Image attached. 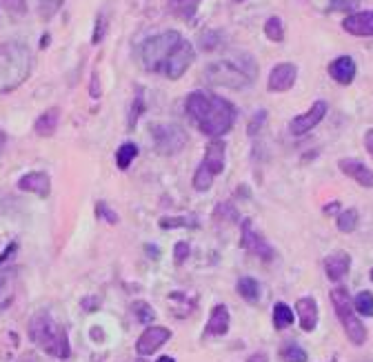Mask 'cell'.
<instances>
[{
	"mask_svg": "<svg viewBox=\"0 0 373 362\" xmlns=\"http://www.w3.org/2000/svg\"><path fill=\"white\" fill-rule=\"evenodd\" d=\"M184 111L205 136H225L235 123V107L209 91H191L184 101Z\"/></svg>",
	"mask_w": 373,
	"mask_h": 362,
	"instance_id": "obj_1",
	"label": "cell"
},
{
	"mask_svg": "<svg viewBox=\"0 0 373 362\" xmlns=\"http://www.w3.org/2000/svg\"><path fill=\"white\" fill-rule=\"evenodd\" d=\"M31 74V54L23 43L0 45V94L18 89Z\"/></svg>",
	"mask_w": 373,
	"mask_h": 362,
	"instance_id": "obj_2",
	"label": "cell"
},
{
	"mask_svg": "<svg viewBox=\"0 0 373 362\" xmlns=\"http://www.w3.org/2000/svg\"><path fill=\"white\" fill-rule=\"evenodd\" d=\"M29 338L38 344V347L54 356V358H69L72 356V344H69V338H67V332L65 329L49 316L45 311L36 314L29 322Z\"/></svg>",
	"mask_w": 373,
	"mask_h": 362,
	"instance_id": "obj_3",
	"label": "cell"
},
{
	"mask_svg": "<svg viewBox=\"0 0 373 362\" xmlns=\"http://www.w3.org/2000/svg\"><path fill=\"white\" fill-rule=\"evenodd\" d=\"M258 74V64L251 56H240V60H220L211 62L205 69V78L211 85H223L231 89L249 87Z\"/></svg>",
	"mask_w": 373,
	"mask_h": 362,
	"instance_id": "obj_4",
	"label": "cell"
},
{
	"mask_svg": "<svg viewBox=\"0 0 373 362\" xmlns=\"http://www.w3.org/2000/svg\"><path fill=\"white\" fill-rule=\"evenodd\" d=\"M331 302H333V309H335V316L340 320L343 329L347 338L353 342V344H364L367 342V327L358 320L355 316V309H353V300L349 298V293L345 287H335L331 291Z\"/></svg>",
	"mask_w": 373,
	"mask_h": 362,
	"instance_id": "obj_5",
	"label": "cell"
},
{
	"mask_svg": "<svg viewBox=\"0 0 373 362\" xmlns=\"http://www.w3.org/2000/svg\"><path fill=\"white\" fill-rule=\"evenodd\" d=\"M225 152H227L225 140L213 138V140L207 145L205 160H202V162L198 164V169H196V174H194V189H196V191H207V189H211L213 178L225 171Z\"/></svg>",
	"mask_w": 373,
	"mask_h": 362,
	"instance_id": "obj_6",
	"label": "cell"
},
{
	"mask_svg": "<svg viewBox=\"0 0 373 362\" xmlns=\"http://www.w3.org/2000/svg\"><path fill=\"white\" fill-rule=\"evenodd\" d=\"M182 43V36L178 31H165L160 36L149 38L143 45V62L149 72H162L165 62L176 52V47Z\"/></svg>",
	"mask_w": 373,
	"mask_h": 362,
	"instance_id": "obj_7",
	"label": "cell"
},
{
	"mask_svg": "<svg viewBox=\"0 0 373 362\" xmlns=\"http://www.w3.org/2000/svg\"><path fill=\"white\" fill-rule=\"evenodd\" d=\"M151 136L156 149L165 156L180 154L189 142V136L180 125H151Z\"/></svg>",
	"mask_w": 373,
	"mask_h": 362,
	"instance_id": "obj_8",
	"label": "cell"
},
{
	"mask_svg": "<svg viewBox=\"0 0 373 362\" xmlns=\"http://www.w3.org/2000/svg\"><path fill=\"white\" fill-rule=\"evenodd\" d=\"M240 229H243V234H240V247H243V249H247L251 256H258V258L265 260V262L274 260V256H276L274 247H271V244L262 238V234H258L256 229H253V222H251L249 218L243 220Z\"/></svg>",
	"mask_w": 373,
	"mask_h": 362,
	"instance_id": "obj_9",
	"label": "cell"
},
{
	"mask_svg": "<svg viewBox=\"0 0 373 362\" xmlns=\"http://www.w3.org/2000/svg\"><path fill=\"white\" fill-rule=\"evenodd\" d=\"M327 111H329V105L325 101H316L311 105L309 111H304L300 113V116H296L291 123H289V131H291V136H304V134H309V131L313 127H318L322 123V118L327 116Z\"/></svg>",
	"mask_w": 373,
	"mask_h": 362,
	"instance_id": "obj_10",
	"label": "cell"
},
{
	"mask_svg": "<svg viewBox=\"0 0 373 362\" xmlns=\"http://www.w3.org/2000/svg\"><path fill=\"white\" fill-rule=\"evenodd\" d=\"M194 58H196V52H194L191 43L182 40V43L176 47V52H174L172 56H169V60L165 62L162 74H165L167 78H172V80H178L186 69L191 67Z\"/></svg>",
	"mask_w": 373,
	"mask_h": 362,
	"instance_id": "obj_11",
	"label": "cell"
},
{
	"mask_svg": "<svg viewBox=\"0 0 373 362\" xmlns=\"http://www.w3.org/2000/svg\"><path fill=\"white\" fill-rule=\"evenodd\" d=\"M169 338H172V332H169L167 327H147L143 336L138 338V342H135V351H138V356H151L156 353Z\"/></svg>",
	"mask_w": 373,
	"mask_h": 362,
	"instance_id": "obj_12",
	"label": "cell"
},
{
	"mask_svg": "<svg viewBox=\"0 0 373 362\" xmlns=\"http://www.w3.org/2000/svg\"><path fill=\"white\" fill-rule=\"evenodd\" d=\"M298 78V67L291 62H280L276 64L269 74V91H289L296 85Z\"/></svg>",
	"mask_w": 373,
	"mask_h": 362,
	"instance_id": "obj_13",
	"label": "cell"
},
{
	"mask_svg": "<svg viewBox=\"0 0 373 362\" xmlns=\"http://www.w3.org/2000/svg\"><path fill=\"white\" fill-rule=\"evenodd\" d=\"M338 167H340V171L349 178H353L355 183L367 187V189H373V171L367 167L364 162L355 160V158H343L340 162H338Z\"/></svg>",
	"mask_w": 373,
	"mask_h": 362,
	"instance_id": "obj_14",
	"label": "cell"
},
{
	"mask_svg": "<svg viewBox=\"0 0 373 362\" xmlns=\"http://www.w3.org/2000/svg\"><path fill=\"white\" fill-rule=\"evenodd\" d=\"M18 189L27 193H36L40 198H47L49 191H52V178L45 171H29L18 180Z\"/></svg>",
	"mask_w": 373,
	"mask_h": 362,
	"instance_id": "obj_15",
	"label": "cell"
},
{
	"mask_svg": "<svg viewBox=\"0 0 373 362\" xmlns=\"http://www.w3.org/2000/svg\"><path fill=\"white\" fill-rule=\"evenodd\" d=\"M229 324H231V316H229V309L227 305H216L209 314V322L205 327L202 336L209 338V336H225L229 332Z\"/></svg>",
	"mask_w": 373,
	"mask_h": 362,
	"instance_id": "obj_16",
	"label": "cell"
},
{
	"mask_svg": "<svg viewBox=\"0 0 373 362\" xmlns=\"http://www.w3.org/2000/svg\"><path fill=\"white\" fill-rule=\"evenodd\" d=\"M343 29L351 36H373V11H358L347 16Z\"/></svg>",
	"mask_w": 373,
	"mask_h": 362,
	"instance_id": "obj_17",
	"label": "cell"
},
{
	"mask_svg": "<svg viewBox=\"0 0 373 362\" xmlns=\"http://www.w3.org/2000/svg\"><path fill=\"white\" fill-rule=\"evenodd\" d=\"M296 314L300 318L302 332L311 334L313 329L318 327V302L311 298V295H307V298H300L296 302Z\"/></svg>",
	"mask_w": 373,
	"mask_h": 362,
	"instance_id": "obj_18",
	"label": "cell"
},
{
	"mask_svg": "<svg viewBox=\"0 0 373 362\" xmlns=\"http://www.w3.org/2000/svg\"><path fill=\"white\" fill-rule=\"evenodd\" d=\"M349 269H351V256L345 251H335V254L327 256V260H325V271L329 276V281H333V283H340L349 273Z\"/></svg>",
	"mask_w": 373,
	"mask_h": 362,
	"instance_id": "obj_19",
	"label": "cell"
},
{
	"mask_svg": "<svg viewBox=\"0 0 373 362\" xmlns=\"http://www.w3.org/2000/svg\"><path fill=\"white\" fill-rule=\"evenodd\" d=\"M329 76L340 82V85H351L355 78V62L351 56H340L329 64Z\"/></svg>",
	"mask_w": 373,
	"mask_h": 362,
	"instance_id": "obj_20",
	"label": "cell"
},
{
	"mask_svg": "<svg viewBox=\"0 0 373 362\" xmlns=\"http://www.w3.org/2000/svg\"><path fill=\"white\" fill-rule=\"evenodd\" d=\"M58 123H60V109H47L45 113H40L36 125H33V131H36L38 136L43 138H49V136H54L56 134V129H58Z\"/></svg>",
	"mask_w": 373,
	"mask_h": 362,
	"instance_id": "obj_21",
	"label": "cell"
},
{
	"mask_svg": "<svg viewBox=\"0 0 373 362\" xmlns=\"http://www.w3.org/2000/svg\"><path fill=\"white\" fill-rule=\"evenodd\" d=\"M13 291H16V269H7L0 273V309L11 305Z\"/></svg>",
	"mask_w": 373,
	"mask_h": 362,
	"instance_id": "obj_22",
	"label": "cell"
},
{
	"mask_svg": "<svg viewBox=\"0 0 373 362\" xmlns=\"http://www.w3.org/2000/svg\"><path fill=\"white\" fill-rule=\"evenodd\" d=\"M235 289H238V293L251 305H256L260 300V285H258L256 278H251V276L240 278L238 285H235Z\"/></svg>",
	"mask_w": 373,
	"mask_h": 362,
	"instance_id": "obj_23",
	"label": "cell"
},
{
	"mask_svg": "<svg viewBox=\"0 0 373 362\" xmlns=\"http://www.w3.org/2000/svg\"><path fill=\"white\" fill-rule=\"evenodd\" d=\"M338 229H340L343 234H351V232H355V227H358V222H360V213H358V209H345V211H340L338 213Z\"/></svg>",
	"mask_w": 373,
	"mask_h": 362,
	"instance_id": "obj_24",
	"label": "cell"
},
{
	"mask_svg": "<svg viewBox=\"0 0 373 362\" xmlns=\"http://www.w3.org/2000/svg\"><path fill=\"white\" fill-rule=\"evenodd\" d=\"M135 156H138V147H135L133 142H123L121 147H118V152H116V164H118V169L127 171L129 164L133 162Z\"/></svg>",
	"mask_w": 373,
	"mask_h": 362,
	"instance_id": "obj_25",
	"label": "cell"
},
{
	"mask_svg": "<svg viewBox=\"0 0 373 362\" xmlns=\"http://www.w3.org/2000/svg\"><path fill=\"white\" fill-rule=\"evenodd\" d=\"M294 324V309L284 302H276L274 307V327L276 329H286Z\"/></svg>",
	"mask_w": 373,
	"mask_h": 362,
	"instance_id": "obj_26",
	"label": "cell"
},
{
	"mask_svg": "<svg viewBox=\"0 0 373 362\" xmlns=\"http://www.w3.org/2000/svg\"><path fill=\"white\" fill-rule=\"evenodd\" d=\"M353 309H355V314L371 318L373 316V293L371 291H360L353 298Z\"/></svg>",
	"mask_w": 373,
	"mask_h": 362,
	"instance_id": "obj_27",
	"label": "cell"
},
{
	"mask_svg": "<svg viewBox=\"0 0 373 362\" xmlns=\"http://www.w3.org/2000/svg\"><path fill=\"white\" fill-rule=\"evenodd\" d=\"M200 0H169V5H172L174 13L180 16V18L189 21L191 16L196 13V7H198Z\"/></svg>",
	"mask_w": 373,
	"mask_h": 362,
	"instance_id": "obj_28",
	"label": "cell"
},
{
	"mask_svg": "<svg viewBox=\"0 0 373 362\" xmlns=\"http://www.w3.org/2000/svg\"><path fill=\"white\" fill-rule=\"evenodd\" d=\"M213 220L216 222H238L240 216H238V211H235V207L231 203H220L213 211Z\"/></svg>",
	"mask_w": 373,
	"mask_h": 362,
	"instance_id": "obj_29",
	"label": "cell"
},
{
	"mask_svg": "<svg viewBox=\"0 0 373 362\" xmlns=\"http://www.w3.org/2000/svg\"><path fill=\"white\" fill-rule=\"evenodd\" d=\"M265 34H267L269 40H274V43L284 40V27H282V21L278 18V16H271V18L265 23Z\"/></svg>",
	"mask_w": 373,
	"mask_h": 362,
	"instance_id": "obj_30",
	"label": "cell"
},
{
	"mask_svg": "<svg viewBox=\"0 0 373 362\" xmlns=\"http://www.w3.org/2000/svg\"><path fill=\"white\" fill-rule=\"evenodd\" d=\"M280 358L284 360V362H307L309 360V356H307V351H304L302 347H298V344H284V347L280 349Z\"/></svg>",
	"mask_w": 373,
	"mask_h": 362,
	"instance_id": "obj_31",
	"label": "cell"
},
{
	"mask_svg": "<svg viewBox=\"0 0 373 362\" xmlns=\"http://www.w3.org/2000/svg\"><path fill=\"white\" fill-rule=\"evenodd\" d=\"M178 227H198L194 216H165L160 218V229H178Z\"/></svg>",
	"mask_w": 373,
	"mask_h": 362,
	"instance_id": "obj_32",
	"label": "cell"
},
{
	"mask_svg": "<svg viewBox=\"0 0 373 362\" xmlns=\"http://www.w3.org/2000/svg\"><path fill=\"white\" fill-rule=\"evenodd\" d=\"M131 311H133L135 320L143 322V324H149V322H154V320H156V311L151 309V305H147V302H143V300L133 302Z\"/></svg>",
	"mask_w": 373,
	"mask_h": 362,
	"instance_id": "obj_33",
	"label": "cell"
},
{
	"mask_svg": "<svg viewBox=\"0 0 373 362\" xmlns=\"http://www.w3.org/2000/svg\"><path fill=\"white\" fill-rule=\"evenodd\" d=\"M145 111V101H143V91L138 89V96H135V101L131 105V113H129V129L135 127V123H138L140 113Z\"/></svg>",
	"mask_w": 373,
	"mask_h": 362,
	"instance_id": "obj_34",
	"label": "cell"
},
{
	"mask_svg": "<svg viewBox=\"0 0 373 362\" xmlns=\"http://www.w3.org/2000/svg\"><path fill=\"white\" fill-rule=\"evenodd\" d=\"M189 254H191L189 242H184V240L176 242V247H174V260H176V265H184V260L189 258Z\"/></svg>",
	"mask_w": 373,
	"mask_h": 362,
	"instance_id": "obj_35",
	"label": "cell"
},
{
	"mask_svg": "<svg viewBox=\"0 0 373 362\" xmlns=\"http://www.w3.org/2000/svg\"><path fill=\"white\" fill-rule=\"evenodd\" d=\"M60 5H62V0H43V3H40V16L45 21H49L60 9Z\"/></svg>",
	"mask_w": 373,
	"mask_h": 362,
	"instance_id": "obj_36",
	"label": "cell"
},
{
	"mask_svg": "<svg viewBox=\"0 0 373 362\" xmlns=\"http://www.w3.org/2000/svg\"><path fill=\"white\" fill-rule=\"evenodd\" d=\"M96 216H98V218H105V220L111 222V225L118 222V213H113V211L109 209V205H105V203H96Z\"/></svg>",
	"mask_w": 373,
	"mask_h": 362,
	"instance_id": "obj_37",
	"label": "cell"
},
{
	"mask_svg": "<svg viewBox=\"0 0 373 362\" xmlns=\"http://www.w3.org/2000/svg\"><path fill=\"white\" fill-rule=\"evenodd\" d=\"M265 120H267V111L262 109V111H258L256 113V116H253V120L249 123V129H247V134L253 138V136H256V131H260V127L265 125Z\"/></svg>",
	"mask_w": 373,
	"mask_h": 362,
	"instance_id": "obj_38",
	"label": "cell"
},
{
	"mask_svg": "<svg viewBox=\"0 0 373 362\" xmlns=\"http://www.w3.org/2000/svg\"><path fill=\"white\" fill-rule=\"evenodd\" d=\"M200 45H202L205 52H211V49L218 45V34H216V31H207V34H202L200 36Z\"/></svg>",
	"mask_w": 373,
	"mask_h": 362,
	"instance_id": "obj_39",
	"label": "cell"
},
{
	"mask_svg": "<svg viewBox=\"0 0 373 362\" xmlns=\"http://www.w3.org/2000/svg\"><path fill=\"white\" fill-rule=\"evenodd\" d=\"M105 27H107V23H105L103 16H100V18L96 21V31H94V36H91V43H94V45H98L100 40L105 38Z\"/></svg>",
	"mask_w": 373,
	"mask_h": 362,
	"instance_id": "obj_40",
	"label": "cell"
},
{
	"mask_svg": "<svg viewBox=\"0 0 373 362\" xmlns=\"http://www.w3.org/2000/svg\"><path fill=\"white\" fill-rule=\"evenodd\" d=\"M16 249H18V244H16V242H11L9 247H5V251H3V254H0V265H3V262H5V260H9V258H11V256L16 254Z\"/></svg>",
	"mask_w": 373,
	"mask_h": 362,
	"instance_id": "obj_41",
	"label": "cell"
},
{
	"mask_svg": "<svg viewBox=\"0 0 373 362\" xmlns=\"http://www.w3.org/2000/svg\"><path fill=\"white\" fill-rule=\"evenodd\" d=\"M364 147H367V152L373 156V129H369L364 134Z\"/></svg>",
	"mask_w": 373,
	"mask_h": 362,
	"instance_id": "obj_42",
	"label": "cell"
},
{
	"mask_svg": "<svg viewBox=\"0 0 373 362\" xmlns=\"http://www.w3.org/2000/svg\"><path fill=\"white\" fill-rule=\"evenodd\" d=\"M91 96H94V98H98V96H100V85H98V72H94V76H91Z\"/></svg>",
	"mask_w": 373,
	"mask_h": 362,
	"instance_id": "obj_43",
	"label": "cell"
},
{
	"mask_svg": "<svg viewBox=\"0 0 373 362\" xmlns=\"http://www.w3.org/2000/svg\"><path fill=\"white\" fill-rule=\"evenodd\" d=\"M247 362H269V356L267 353H253V356H249Z\"/></svg>",
	"mask_w": 373,
	"mask_h": 362,
	"instance_id": "obj_44",
	"label": "cell"
},
{
	"mask_svg": "<svg viewBox=\"0 0 373 362\" xmlns=\"http://www.w3.org/2000/svg\"><path fill=\"white\" fill-rule=\"evenodd\" d=\"M5 145H7V136H5V131H0V154H3Z\"/></svg>",
	"mask_w": 373,
	"mask_h": 362,
	"instance_id": "obj_45",
	"label": "cell"
},
{
	"mask_svg": "<svg viewBox=\"0 0 373 362\" xmlns=\"http://www.w3.org/2000/svg\"><path fill=\"white\" fill-rule=\"evenodd\" d=\"M100 332H103V329H91V336H94V340H103V334H100Z\"/></svg>",
	"mask_w": 373,
	"mask_h": 362,
	"instance_id": "obj_46",
	"label": "cell"
},
{
	"mask_svg": "<svg viewBox=\"0 0 373 362\" xmlns=\"http://www.w3.org/2000/svg\"><path fill=\"white\" fill-rule=\"evenodd\" d=\"M335 209H338V203H331V205H327V207H325V213H333Z\"/></svg>",
	"mask_w": 373,
	"mask_h": 362,
	"instance_id": "obj_47",
	"label": "cell"
},
{
	"mask_svg": "<svg viewBox=\"0 0 373 362\" xmlns=\"http://www.w3.org/2000/svg\"><path fill=\"white\" fill-rule=\"evenodd\" d=\"M158 362H176V358H172V356H162V358H158Z\"/></svg>",
	"mask_w": 373,
	"mask_h": 362,
	"instance_id": "obj_48",
	"label": "cell"
},
{
	"mask_svg": "<svg viewBox=\"0 0 373 362\" xmlns=\"http://www.w3.org/2000/svg\"><path fill=\"white\" fill-rule=\"evenodd\" d=\"M147 254H149V256H151V254L158 256V249H156V247H149V244H147Z\"/></svg>",
	"mask_w": 373,
	"mask_h": 362,
	"instance_id": "obj_49",
	"label": "cell"
},
{
	"mask_svg": "<svg viewBox=\"0 0 373 362\" xmlns=\"http://www.w3.org/2000/svg\"><path fill=\"white\" fill-rule=\"evenodd\" d=\"M47 45H49V36H43V40H40V47L45 49Z\"/></svg>",
	"mask_w": 373,
	"mask_h": 362,
	"instance_id": "obj_50",
	"label": "cell"
},
{
	"mask_svg": "<svg viewBox=\"0 0 373 362\" xmlns=\"http://www.w3.org/2000/svg\"><path fill=\"white\" fill-rule=\"evenodd\" d=\"M371 281H373V269H371Z\"/></svg>",
	"mask_w": 373,
	"mask_h": 362,
	"instance_id": "obj_51",
	"label": "cell"
},
{
	"mask_svg": "<svg viewBox=\"0 0 373 362\" xmlns=\"http://www.w3.org/2000/svg\"><path fill=\"white\" fill-rule=\"evenodd\" d=\"M138 362H145V360H138Z\"/></svg>",
	"mask_w": 373,
	"mask_h": 362,
	"instance_id": "obj_52",
	"label": "cell"
},
{
	"mask_svg": "<svg viewBox=\"0 0 373 362\" xmlns=\"http://www.w3.org/2000/svg\"><path fill=\"white\" fill-rule=\"evenodd\" d=\"M331 362H335V360H331Z\"/></svg>",
	"mask_w": 373,
	"mask_h": 362,
	"instance_id": "obj_53",
	"label": "cell"
}]
</instances>
